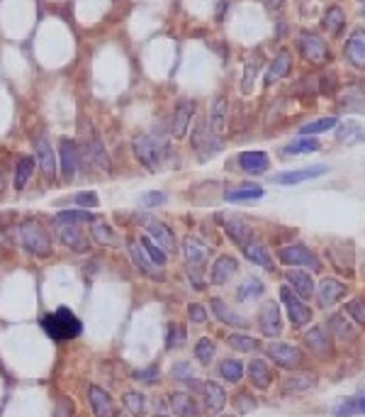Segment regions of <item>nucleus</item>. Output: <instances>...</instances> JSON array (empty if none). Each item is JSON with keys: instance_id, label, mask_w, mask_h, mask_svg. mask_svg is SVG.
<instances>
[{"instance_id": "f257e3e1", "label": "nucleus", "mask_w": 365, "mask_h": 417, "mask_svg": "<svg viewBox=\"0 0 365 417\" xmlns=\"http://www.w3.org/2000/svg\"><path fill=\"white\" fill-rule=\"evenodd\" d=\"M41 330L47 332L52 340L68 342V340H76V337L81 335L83 322L68 308H59V310H54V313L41 317Z\"/></svg>"}, {"instance_id": "f03ea898", "label": "nucleus", "mask_w": 365, "mask_h": 417, "mask_svg": "<svg viewBox=\"0 0 365 417\" xmlns=\"http://www.w3.org/2000/svg\"><path fill=\"white\" fill-rule=\"evenodd\" d=\"M134 154H137V159L141 161L144 169L156 171L166 154V145L154 134H139V137H134Z\"/></svg>"}, {"instance_id": "7ed1b4c3", "label": "nucleus", "mask_w": 365, "mask_h": 417, "mask_svg": "<svg viewBox=\"0 0 365 417\" xmlns=\"http://www.w3.org/2000/svg\"><path fill=\"white\" fill-rule=\"evenodd\" d=\"M20 239H22V247H25L30 254H34V257H49V254H52V242H49V234L41 230L39 222H34V220L22 222V225H20Z\"/></svg>"}, {"instance_id": "20e7f679", "label": "nucleus", "mask_w": 365, "mask_h": 417, "mask_svg": "<svg viewBox=\"0 0 365 417\" xmlns=\"http://www.w3.org/2000/svg\"><path fill=\"white\" fill-rule=\"evenodd\" d=\"M137 222H139V225L149 232L151 237L161 244V249H164L166 254L175 252V237H173V232H170L168 225H164L161 220H156V217L149 215V212H139V215H137Z\"/></svg>"}, {"instance_id": "39448f33", "label": "nucleus", "mask_w": 365, "mask_h": 417, "mask_svg": "<svg viewBox=\"0 0 365 417\" xmlns=\"http://www.w3.org/2000/svg\"><path fill=\"white\" fill-rule=\"evenodd\" d=\"M183 249H186V259H188V273H190V278L195 281L197 288H202L197 273H200L202 266L207 263V257H210V252H207L205 244H202L200 239H195V237H188L186 242H183Z\"/></svg>"}, {"instance_id": "423d86ee", "label": "nucleus", "mask_w": 365, "mask_h": 417, "mask_svg": "<svg viewBox=\"0 0 365 417\" xmlns=\"http://www.w3.org/2000/svg\"><path fill=\"white\" fill-rule=\"evenodd\" d=\"M278 259L283 263H288V266H307V268H312V271H319V268H322V263H319V259L314 257L312 249L302 247V244L283 247L278 252Z\"/></svg>"}, {"instance_id": "0eeeda50", "label": "nucleus", "mask_w": 365, "mask_h": 417, "mask_svg": "<svg viewBox=\"0 0 365 417\" xmlns=\"http://www.w3.org/2000/svg\"><path fill=\"white\" fill-rule=\"evenodd\" d=\"M280 300H283V305L288 308L290 322H293L295 327H304V324L312 319V310L297 298V293H293V288L283 286V288H280Z\"/></svg>"}, {"instance_id": "6e6552de", "label": "nucleus", "mask_w": 365, "mask_h": 417, "mask_svg": "<svg viewBox=\"0 0 365 417\" xmlns=\"http://www.w3.org/2000/svg\"><path fill=\"white\" fill-rule=\"evenodd\" d=\"M299 44V52H302L304 59H309L312 64H324L329 59V49H326L324 39L314 32H302L297 39Z\"/></svg>"}, {"instance_id": "1a4fd4ad", "label": "nucleus", "mask_w": 365, "mask_h": 417, "mask_svg": "<svg viewBox=\"0 0 365 417\" xmlns=\"http://www.w3.org/2000/svg\"><path fill=\"white\" fill-rule=\"evenodd\" d=\"M266 351L275 364L283 366V369H290V371L299 369V366H302V359H304L302 351L293 344H270V346H266Z\"/></svg>"}, {"instance_id": "9d476101", "label": "nucleus", "mask_w": 365, "mask_h": 417, "mask_svg": "<svg viewBox=\"0 0 365 417\" xmlns=\"http://www.w3.org/2000/svg\"><path fill=\"white\" fill-rule=\"evenodd\" d=\"M258 327L266 337H278L283 332V319H280V308L278 303L268 300L258 313Z\"/></svg>"}, {"instance_id": "9b49d317", "label": "nucleus", "mask_w": 365, "mask_h": 417, "mask_svg": "<svg viewBox=\"0 0 365 417\" xmlns=\"http://www.w3.org/2000/svg\"><path fill=\"white\" fill-rule=\"evenodd\" d=\"M326 166L324 164H314V166H307V169H297V171H285V174L275 176V183L280 185H297V183H304V180H312V178H319V176L326 174Z\"/></svg>"}, {"instance_id": "f8f14e48", "label": "nucleus", "mask_w": 365, "mask_h": 417, "mask_svg": "<svg viewBox=\"0 0 365 417\" xmlns=\"http://www.w3.org/2000/svg\"><path fill=\"white\" fill-rule=\"evenodd\" d=\"M127 254H129V259H132V261L141 268V273L156 278V281H164V271H161V266H156V263L146 257V252H144V247H141V244L129 242L127 244Z\"/></svg>"}, {"instance_id": "ddd939ff", "label": "nucleus", "mask_w": 365, "mask_h": 417, "mask_svg": "<svg viewBox=\"0 0 365 417\" xmlns=\"http://www.w3.org/2000/svg\"><path fill=\"white\" fill-rule=\"evenodd\" d=\"M304 344L309 346V351H314L317 356H331V340H329V330L326 327H322V324H317V327H312V330L304 335Z\"/></svg>"}, {"instance_id": "4468645a", "label": "nucleus", "mask_w": 365, "mask_h": 417, "mask_svg": "<svg viewBox=\"0 0 365 417\" xmlns=\"http://www.w3.org/2000/svg\"><path fill=\"white\" fill-rule=\"evenodd\" d=\"M344 293H346V286L341 284V281H336V278H324L317 288L319 305H322V308H331V305H336L341 298H344Z\"/></svg>"}, {"instance_id": "2eb2a0df", "label": "nucleus", "mask_w": 365, "mask_h": 417, "mask_svg": "<svg viewBox=\"0 0 365 417\" xmlns=\"http://www.w3.org/2000/svg\"><path fill=\"white\" fill-rule=\"evenodd\" d=\"M193 113H195V103L188 98L178 100V105H175V113H173V137L175 139H183L188 132V127H190V118Z\"/></svg>"}, {"instance_id": "dca6fc26", "label": "nucleus", "mask_w": 365, "mask_h": 417, "mask_svg": "<svg viewBox=\"0 0 365 417\" xmlns=\"http://www.w3.org/2000/svg\"><path fill=\"white\" fill-rule=\"evenodd\" d=\"M239 166H241L246 174L261 176V174H266V171H268V166H270V159H268L266 151H258V149L244 151V154L239 156Z\"/></svg>"}, {"instance_id": "f3484780", "label": "nucleus", "mask_w": 365, "mask_h": 417, "mask_svg": "<svg viewBox=\"0 0 365 417\" xmlns=\"http://www.w3.org/2000/svg\"><path fill=\"white\" fill-rule=\"evenodd\" d=\"M346 57L355 68H365V30H355L346 41Z\"/></svg>"}, {"instance_id": "a211bd4d", "label": "nucleus", "mask_w": 365, "mask_h": 417, "mask_svg": "<svg viewBox=\"0 0 365 417\" xmlns=\"http://www.w3.org/2000/svg\"><path fill=\"white\" fill-rule=\"evenodd\" d=\"M59 154H61V171L66 178H73L78 171V147L73 139H61L59 142Z\"/></svg>"}, {"instance_id": "6ab92c4d", "label": "nucleus", "mask_w": 365, "mask_h": 417, "mask_svg": "<svg viewBox=\"0 0 365 417\" xmlns=\"http://www.w3.org/2000/svg\"><path fill=\"white\" fill-rule=\"evenodd\" d=\"M86 398H88V405H90V410H93L95 417H108L110 412H112V398H110L100 386L88 388Z\"/></svg>"}, {"instance_id": "aec40b11", "label": "nucleus", "mask_w": 365, "mask_h": 417, "mask_svg": "<svg viewBox=\"0 0 365 417\" xmlns=\"http://www.w3.org/2000/svg\"><path fill=\"white\" fill-rule=\"evenodd\" d=\"M237 268H239V261L234 257H229V254H224V257H219L215 261V266L210 268V281L215 286H221V284H226L229 281V276L232 273H237Z\"/></svg>"}, {"instance_id": "412c9836", "label": "nucleus", "mask_w": 365, "mask_h": 417, "mask_svg": "<svg viewBox=\"0 0 365 417\" xmlns=\"http://www.w3.org/2000/svg\"><path fill=\"white\" fill-rule=\"evenodd\" d=\"M226 405V393L224 388L219 386V383L210 381L205 383V407L210 415H219L221 410H224Z\"/></svg>"}, {"instance_id": "4be33fe9", "label": "nucleus", "mask_w": 365, "mask_h": 417, "mask_svg": "<svg viewBox=\"0 0 365 417\" xmlns=\"http://www.w3.org/2000/svg\"><path fill=\"white\" fill-rule=\"evenodd\" d=\"M288 284L293 288V293H297L299 298H312L314 290H317L312 276H307V271H288Z\"/></svg>"}, {"instance_id": "5701e85b", "label": "nucleus", "mask_w": 365, "mask_h": 417, "mask_svg": "<svg viewBox=\"0 0 365 417\" xmlns=\"http://www.w3.org/2000/svg\"><path fill=\"white\" fill-rule=\"evenodd\" d=\"M248 378H251L253 386H256V388H261V391H266V388L273 383V371L268 369L266 361L253 359V361H248Z\"/></svg>"}, {"instance_id": "b1692460", "label": "nucleus", "mask_w": 365, "mask_h": 417, "mask_svg": "<svg viewBox=\"0 0 365 417\" xmlns=\"http://www.w3.org/2000/svg\"><path fill=\"white\" fill-rule=\"evenodd\" d=\"M34 151H37V159H39V166L41 171L47 176L54 174V169H57V161H54V149L52 145H49L44 137H37L34 139Z\"/></svg>"}, {"instance_id": "393cba45", "label": "nucleus", "mask_w": 365, "mask_h": 417, "mask_svg": "<svg viewBox=\"0 0 365 417\" xmlns=\"http://www.w3.org/2000/svg\"><path fill=\"white\" fill-rule=\"evenodd\" d=\"M59 237H61V242L66 244L68 249H73V252H88L86 237H83L81 230H78L76 225H61V230H59Z\"/></svg>"}, {"instance_id": "a878e982", "label": "nucleus", "mask_w": 365, "mask_h": 417, "mask_svg": "<svg viewBox=\"0 0 365 417\" xmlns=\"http://www.w3.org/2000/svg\"><path fill=\"white\" fill-rule=\"evenodd\" d=\"M244 257H246L248 261L258 263V266L268 268V271H273V268H275V263H273V259H270V254H268V249L261 247L258 242L244 244Z\"/></svg>"}, {"instance_id": "bb28decb", "label": "nucleus", "mask_w": 365, "mask_h": 417, "mask_svg": "<svg viewBox=\"0 0 365 417\" xmlns=\"http://www.w3.org/2000/svg\"><path fill=\"white\" fill-rule=\"evenodd\" d=\"M210 305H212V313H215L224 324H229V327H246V319H244L241 315L232 313V310L226 308V305L221 303L219 298H212Z\"/></svg>"}, {"instance_id": "cd10ccee", "label": "nucleus", "mask_w": 365, "mask_h": 417, "mask_svg": "<svg viewBox=\"0 0 365 417\" xmlns=\"http://www.w3.org/2000/svg\"><path fill=\"white\" fill-rule=\"evenodd\" d=\"M290 66H293V59H290V54L288 52H280L278 57H275V62L270 64L268 73H266V83H268V86H270V83H275V81H280V78H283L285 73L290 71Z\"/></svg>"}, {"instance_id": "c85d7f7f", "label": "nucleus", "mask_w": 365, "mask_h": 417, "mask_svg": "<svg viewBox=\"0 0 365 417\" xmlns=\"http://www.w3.org/2000/svg\"><path fill=\"white\" fill-rule=\"evenodd\" d=\"M263 196V188L258 183H244V185H237V188H229L224 193L226 201H251V198H261Z\"/></svg>"}, {"instance_id": "c756f323", "label": "nucleus", "mask_w": 365, "mask_h": 417, "mask_svg": "<svg viewBox=\"0 0 365 417\" xmlns=\"http://www.w3.org/2000/svg\"><path fill=\"white\" fill-rule=\"evenodd\" d=\"M170 407H173V412L180 417H197L195 400H193L190 396H186V393H173V396H170Z\"/></svg>"}, {"instance_id": "7c9ffc66", "label": "nucleus", "mask_w": 365, "mask_h": 417, "mask_svg": "<svg viewBox=\"0 0 365 417\" xmlns=\"http://www.w3.org/2000/svg\"><path fill=\"white\" fill-rule=\"evenodd\" d=\"M226 234L237 244H241V247L251 242V227L244 220H237V217H229V220H226Z\"/></svg>"}, {"instance_id": "2f4dec72", "label": "nucleus", "mask_w": 365, "mask_h": 417, "mask_svg": "<svg viewBox=\"0 0 365 417\" xmlns=\"http://www.w3.org/2000/svg\"><path fill=\"white\" fill-rule=\"evenodd\" d=\"M339 142H346V145H353V142H363L365 139V127L363 124H358L355 120H346L344 124H341L339 129Z\"/></svg>"}, {"instance_id": "473e14b6", "label": "nucleus", "mask_w": 365, "mask_h": 417, "mask_svg": "<svg viewBox=\"0 0 365 417\" xmlns=\"http://www.w3.org/2000/svg\"><path fill=\"white\" fill-rule=\"evenodd\" d=\"M336 417H351V415H365V396L346 398L336 405Z\"/></svg>"}, {"instance_id": "72a5a7b5", "label": "nucleus", "mask_w": 365, "mask_h": 417, "mask_svg": "<svg viewBox=\"0 0 365 417\" xmlns=\"http://www.w3.org/2000/svg\"><path fill=\"white\" fill-rule=\"evenodd\" d=\"M210 122L217 134L224 132V122H226V98L224 95H217L215 98V105H212V110H210Z\"/></svg>"}, {"instance_id": "f704fd0d", "label": "nucleus", "mask_w": 365, "mask_h": 417, "mask_svg": "<svg viewBox=\"0 0 365 417\" xmlns=\"http://www.w3.org/2000/svg\"><path fill=\"white\" fill-rule=\"evenodd\" d=\"M122 405H124V410H127L129 415L139 417V415H144V412H146V398L141 396V393H137V391L124 393V396H122Z\"/></svg>"}, {"instance_id": "c9c22d12", "label": "nucleus", "mask_w": 365, "mask_h": 417, "mask_svg": "<svg viewBox=\"0 0 365 417\" xmlns=\"http://www.w3.org/2000/svg\"><path fill=\"white\" fill-rule=\"evenodd\" d=\"M88 154L93 156L100 166H105V169L110 166L108 154H105V147H103V142H100L98 134H95V129H90V134H88Z\"/></svg>"}, {"instance_id": "e433bc0d", "label": "nucleus", "mask_w": 365, "mask_h": 417, "mask_svg": "<svg viewBox=\"0 0 365 417\" xmlns=\"http://www.w3.org/2000/svg\"><path fill=\"white\" fill-rule=\"evenodd\" d=\"M336 122H339L336 118H322V120H314V122L302 124V127H299V132H302V137H314V134H322V132H329V129H334Z\"/></svg>"}, {"instance_id": "4c0bfd02", "label": "nucleus", "mask_w": 365, "mask_h": 417, "mask_svg": "<svg viewBox=\"0 0 365 417\" xmlns=\"http://www.w3.org/2000/svg\"><path fill=\"white\" fill-rule=\"evenodd\" d=\"M78 222H95V215L88 210H61L57 215V225H78Z\"/></svg>"}, {"instance_id": "58836bf2", "label": "nucleus", "mask_w": 365, "mask_h": 417, "mask_svg": "<svg viewBox=\"0 0 365 417\" xmlns=\"http://www.w3.org/2000/svg\"><path fill=\"white\" fill-rule=\"evenodd\" d=\"M219 373H221V378H226L229 383H237V381H241V376H244V364L237 359H224L219 364Z\"/></svg>"}, {"instance_id": "ea45409f", "label": "nucleus", "mask_w": 365, "mask_h": 417, "mask_svg": "<svg viewBox=\"0 0 365 417\" xmlns=\"http://www.w3.org/2000/svg\"><path fill=\"white\" fill-rule=\"evenodd\" d=\"M319 149V142L314 137H302L297 139V142H293V145L285 147V154L290 156H297V154H312V151Z\"/></svg>"}, {"instance_id": "a19ab883", "label": "nucleus", "mask_w": 365, "mask_h": 417, "mask_svg": "<svg viewBox=\"0 0 365 417\" xmlns=\"http://www.w3.org/2000/svg\"><path fill=\"white\" fill-rule=\"evenodd\" d=\"M344 22H346V15L341 8H329L324 15V27L331 32V35H341V30H344Z\"/></svg>"}, {"instance_id": "79ce46f5", "label": "nucleus", "mask_w": 365, "mask_h": 417, "mask_svg": "<svg viewBox=\"0 0 365 417\" xmlns=\"http://www.w3.org/2000/svg\"><path fill=\"white\" fill-rule=\"evenodd\" d=\"M139 244H141V247H144L146 257H149L151 261L156 263V266H161V268L166 266V252L159 247V244L154 242V239H149V237H141V242H139Z\"/></svg>"}, {"instance_id": "37998d69", "label": "nucleus", "mask_w": 365, "mask_h": 417, "mask_svg": "<svg viewBox=\"0 0 365 417\" xmlns=\"http://www.w3.org/2000/svg\"><path fill=\"white\" fill-rule=\"evenodd\" d=\"M32 171H34V159H32V156H22V159L17 161V169H15V188H22V185L27 183Z\"/></svg>"}, {"instance_id": "c03bdc74", "label": "nucleus", "mask_w": 365, "mask_h": 417, "mask_svg": "<svg viewBox=\"0 0 365 417\" xmlns=\"http://www.w3.org/2000/svg\"><path fill=\"white\" fill-rule=\"evenodd\" d=\"M258 295H263V284L258 278H248V281H244L241 288H239V300H253L258 298Z\"/></svg>"}, {"instance_id": "a18cd8bd", "label": "nucleus", "mask_w": 365, "mask_h": 417, "mask_svg": "<svg viewBox=\"0 0 365 417\" xmlns=\"http://www.w3.org/2000/svg\"><path fill=\"white\" fill-rule=\"evenodd\" d=\"M317 383V378L312 373H299V376H293L285 381V391H307Z\"/></svg>"}, {"instance_id": "49530a36", "label": "nucleus", "mask_w": 365, "mask_h": 417, "mask_svg": "<svg viewBox=\"0 0 365 417\" xmlns=\"http://www.w3.org/2000/svg\"><path fill=\"white\" fill-rule=\"evenodd\" d=\"M229 346H234V349H239V351H256L261 344H258V340H253V337L229 335Z\"/></svg>"}, {"instance_id": "de8ad7c7", "label": "nucleus", "mask_w": 365, "mask_h": 417, "mask_svg": "<svg viewBox=\"0 0 365 417\" xmlns=\"http://www.w3.org/2000/svg\"><path fill=\"white\" fill-rule=\"evenodd\" d=\"M93 239L100 244H108V247L117 244V234H115L112 227H108V225H93Z\"/></svg>"}, {"instance_id": "09e8293b", "label": "nucleus", "mask_w": 365, "mask_h": 417, "mask_svg": "<svg viewBox=\"0 0 365 417\" xmlns=\"http://www.w3.org/2000/svg\"><path fill=\"white\" fill-rule=\"evenodd\" d=\"M195 356H197V361H200V364H210L212 361V356H215V342L212 340H200L197 342V346H195Z\"/></svg>"}, {"instance_id": "8fccbe9b", "label": "nucleus", "mask_w": 365, "mask_h": 417, "mask_svg": "<svg viewBox=\"0 0 365 417\" xmlns=\"http://www.w3.org/2000/svg\"><path fill=\"white\" fill-rule=\"evenodd\" d=\"M346 313H348L351 317L355 319V322H358V324H363V327H365V300L353 298L348 305H346Z\"/></svg>"}, {"instance_id": "3c124183", "label": "nucleus", "mask_w": 365, "mask_h": 417, "mask_svg": "<svg viewBox=\"0 0 365 417\" xmlns=\"http://www.w3.org/2000/svg\"><path fill=\"white\" fill-rule=\"evenodd\" d=\"M329 324H331V327H334V332L341 337V340H351V337H353V332H351V324L346 322V319L341 317V315H334Z\"/></svg>"}, {"instance_id": "603ef678", "label": "nucleus", "mask_w": 365, "mask_h": 417, "mask_svg": "<svg viewBox=\"0 0 365 417\" xmlns=\"http://www.w3.org/2000/svg\"><path fill=\"white\" fill-rule=\"evenodd\" d=\"M183 327L180 324H170V330H168V340H166V344H168V349H175V346L183 344Z\"/></svg>"}, {"instance_id": "864d4df0", "label": "nucleus", "mask_w": 365, "mask_h": 417, "mask_svg": "<svg viewBox=\"0 0 365 417\" xmlns=\"http://www.w3.org/2000/svg\"><path fill=\"white\" fill-rule=\"evenodd\" d=\"M73 203L81 207H98V196H95L93 191H88V193H78L76 198H73Z\"/></svg>"}, {"instance_id": "5fc2aeb1", "label": "nucleus", "mask_w": 365, "mask_h": 417, "mask_svg": "<svg viewBox=\"0 0 365 417\" xmlns=\"http://www.w3.org/2000/svg\"><path fill=\"white\" fill-rule=\"evenodd\" d=\"M234 402H237L239 412H248V410H253V407H256V400H253L248 393H239V396L234 398Z\"/></svg>"}, {"instance_id": "6e6d98bb", "label": "nucleus", "mask_w": 365, "mask_h": 417, "mask_svg": "<svg viewBox=\"0 0 365 417\" xmlns=\"http://www.w3.org/2000/svg\"><path fill=\"white\" fill-rule=\"evenodd\" d=\"M164 203H166L164 193H146V196H141V205L144 207H156V205H164Z\"/></svg>"}, {"instance_id": "4d7b16f0", "label": "nucleus", "mask_w": 365, "mask_h": 417, "mask_svg": "<svg viewBox=\"0 0 365 417\" xmlns=\"http://www.w3.org/2000/svg\"><path fill=\"white\" fill-rule=\"evenodd\" d=\"M188 317H190L193 322H205V319H207V313H205V308H202V305L193 303L190 308H188Z\"/></svg>"}, {"instance_id": "13d9d810", "label": "nucleus", "mask_w": 365, "mask_h": 417, "mask_svg": "<svg viewBox=\"0 0 365 417\" xmlns=\"http://www.w3.org/2000/svg\"><path fill=\"white\" fill-rule=\"evenodd\" d=\"M173 376L175 378H190V366H188V364H178L173 369Z\"/></svg>"}, {"instance_id": "bf43d9fd", "label": "nucleus", "mask_w": 365, "mask_h": 417, "mask_svg": "<svg viewBox=\"0 0 365 417\" xmlns=\"http://www.w3.org/2000/svg\"><path fill=\"white\" fill-rule=\"evenodd\" d=\"M134 376H137V378H146V381H151V378H159V369H156V366H151L149 371H137Z\"/></svg>"}, {"instance_id": "052dcab7", "label": "nucleus", "mask_w": 365, "mask_h": 417, "mask_svg": "<svg viewBox=\"0 0 365 417\" xmlns=\"http://www.w3.org/2000/svg\"><path fill=\"white\" fill-rule=\"evenodd\" d=\"M334 86H336V76H334V73H329V81H326V78L322 81V91H324V93H334Z\"/></svg>"}, {"instance_id": "680f3d73", "label": "nucleus", "mask_w": 365, "mask_h": 417, "mask_svg": "<svg viewBox=\"0 0 365 417\" xmlns=\"http://www.w3.org/2000/svg\"><path fill=\"white\" fill-rule=\"evenodd\" d=\"M275 6H280V0H268V8H275Z\"/></svg>"}, {"instance_id": "e2e57ef3", "label": "nucleus", "mask_w": 365, "mask_h": 417, "mask_svg": "<svg viewBox=\"0 0 365 417\" xmlns=\"http://www.w3.org/2000/svg\"><path fill=\"white\" fill-rule=\"evenodd\" d=\"M3 237H6V230H3V227H0V242H3Z\"/></svg>"}, {"instance_id": "0e129e2a", "label": "nucleus", "mask_w": 365, "mask_h": 417, "mask_svg": "<svg viewBox=\"0 0 365 417\" xmlns=\"http://www.w3.org/2000/svg\"><path fill=\"white\" fill-rule=\"evenodd\" d=\"M363 15H365V0H363Z\"/></svg>"}, {"instance_id": "69168bd1", "label": "nucleus", "mask_w": 365, "mask_h": 417, "mask_svg": "<svg viewBox=\"0 0 365 417\" xmlns=\"http://www.w3.org/2000/svg\"><path fill=\"white\" fill-rule=\"evenodd\" d=\"M112 417H119V415H112Z\"/></svg>"}]
</instances>
